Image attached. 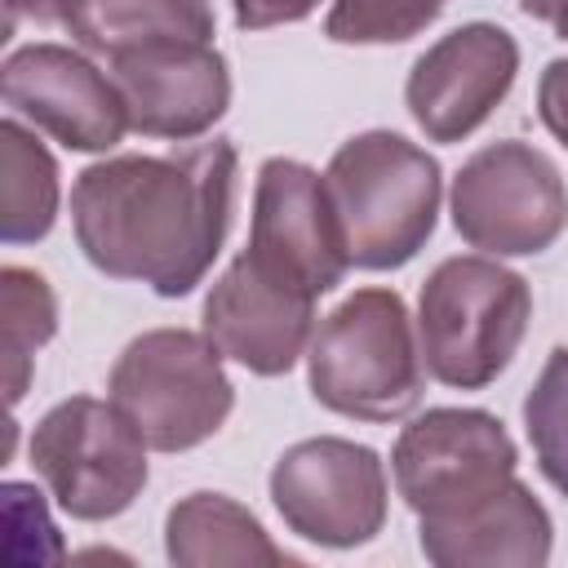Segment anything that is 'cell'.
<instances>
[{
	"instance_id": "obj_1",
	"label": "cell",
	"mask_w": 568,
	"mask_h": 568,
	"mask_svg": "<svg viewBox=\"0 0 568 568\" xmlns=\"http://www.w3.org/2000/svg\"><path fill=\"white\" fill-rule=\"evenodd\" d=\"M235 178L240 155L226 138L164 155H106L71 182L75 244L111 280L186 297L226 244Z\"/></svg>"
},
{
	"instance_id": "obj_2",
	"label": "cell",
	"mask_w": 568,
	"mask_h": 568,
	"mask_svg": "<svg viewBox=\"0 0 568 568\" xmlns=\"http://www.w3.org/2000/svg\"><path fill=\"white\" fill-rule=\"evenodd\" d=\"M324 186L359 271H399L435 235L444 173L439 160L390 129H368L346 138L328 169Z\"/></svg>"
},
{
	"instance_id": "obj_3",
	"label": "cell",
	"mask_w": 568,
	"mask_h": 568,
	"mask_svg": "<svg viewBox=\"0 0 568 568\" xmlns=\"http://www.w3.org/2000/svg\"><path fill=\"white\" fill-rule=\"evenodd\" d=\"M306 386L337 417H408L422 404L426 364L404 297L395 288H355L328 311L306 346Z\"/></svg>"
},
{
	"instance_id": "obj_4",
	"label": "cell",
	"mask_w": 568,
	"mask_h": 568,
	"mask_svg": "<svg viewBox=\"0 0 568 568\" xmlns=\"http://www.w3.org/2000/svg\"><path fill=\"white\" fill-rule=\"evenodd\" d=\"M532 288L519 271L488 253L444 257L417 293L422 364L453 390L493 386L524 346Z\"/></svg>"
},
{
	"instance_id": "obj_5",
	"label": "cell",
	"mask_w": 568,
	"mask_h": 568,
	"mask_svg": "<svg viewBox=\"0 0 568 568\" xmlns=\"http://www.w3.org/2000/svg\"><path fill=\"white\" fill-rule=\"evenodd\" d=\"M222 359L204 328H151L115 355L106 395L155 453H186L213 439L235 408Z\"/></svg>"
},
{
	"instance_id": "obj_6",
	"label": "cell",
	"mask_w": 568,
	"mask_h": 568,
	"mask_svg": "<svg viewBox=\"0 0 568 568\" xmlns=\"http://www.w3.org/2000/svg\"><path fill=\"white\" fill-rule=\"evenodd\" d=\"M31 466L58 510L84 524L124 515L146 488V439L106 395H71L31 430Z\"/></svg>"
},
{
	"instance_id": "obj_7",
	"label": "cell",
	"mask_w": 568,
	"mask_h": 568,
	"mask_svg": "<svg viewBox=\"0 0 568 568\" xmlns=\"http://www.w3.org/2000/svg\"><path fill=\"white\" fill-rule=\"evenodd\" d=\"M448 213L470 248L488 257H532L568 231V182L546 151L501 138L457 169Z\"/></svg>"
},
{
	"instance_id": "obj_8",
	"label": "cell",
	"mask_w": 568,
	"mask_h": 568,
	"mask_svg": "<svg viewBox=\"0 0 568 568\" xmlns=\"http://www.w3.org/2000/svg\"><path fill=\"white\" fill-rule=\"evenodd\" d=\"M519 466V448L488 408H426L395 448V493L417 519H457L497 497Z\"/></svg>"
},
{
	"instance_id": "obj_9",
	"label": "cell",
	"mask_w": 568,
	"mask_h": 568,
	"mask_svg": "<svg viewBox=\"0 0 568 568\" xmlns=\"http://www.w3.org/2000/svg\"><path fill=\"white\" fill-rule=\"evenodd\" d=\"M386 462L342 435L297 439L271 466V506L284 528L328 550L368 546L386 528Z\"/></svg>"
},
{
	"instance_id": "obj_10",
	"label": "cell",
	"mask_w": 568,
	"mask_h": 568,
	"mask_svg": "<svg viewBox=\"0 0 568 568\" xmlns=\"http://www.w3.org/2000/svg\"><path fill=\"white\" fill-rule=\"evenodd\" d=\"M0 93L9 115L49 133L67 151H111L129 133V106L111 71L89 53L53 40L22 44L4 58Z\"/></svg>"
},
{
	"instance_id": "obj_11",
	"label": "cell",
	"mask_w": 568,
	"mask_h": 568,
	"mask_svg": "<svg viewBox=\"0 0 568 568\" xmlns=\"http://www.w3.org/2000/svg\"><path fill=\"white\" fill-rule=\"evenodd\" d=\"M244 253L315 297L333 293L351 271V253L324 173L288 155L262 160L253 182V222Z\"/></svg>"
},
{
	"instance_id": "obj_12",
	"label": "cell",
	"mask_w": 568,
	"mask_h": 568,
	"mask_svg": "<svg viewBox=\"0 0 568 568\" xmlns=\"http://www.w3.org/2000/svg\"><path fill=\"white\" fill-rule=\"evenodd\" d=\"M515 75V36L497 22H462L413 62L404 106L430 142H466L506 102Z\"/></svg>"
},
{
	"instance_id": "obj_13",
	"label": "cell",
	"mask_w": 568,
	"mask_h": 568,
	"mask_svg": "<svg viewBox=\"0 0 568 568\" xmlns=\"http://www.w3.org/2000/svg\"><path fill=\"white\" fill-rule=\"evenodd\" d=\"M106 67L142 138H204L231 106V67L213 40H151L111 53Z\"/></svg>"
},
{
	"instance_id": "obj_14",
	"label": "cell",
	"mask_w": 568,
	"mask_h": 568,
	"mask_svg": "<svg viewBox=\"0 0 568 568\" xmlns=\"http://www.w3.org/2000/svg\"><path fill=\"white\" fill-rule=\"evenodd\" d=\"M315 302V293L280 280L240 248L213 280L200 328L231 364L257 377H284L311 346Z\"/></svg>"
},
{
	"instance_id": "obj_15",
	"label": "cell",
	"mask_w": 568,
	"mask_h": 568,
	"mask_svg": "<svg viewBox=\"0 0 568 568\" xmlns=\"http://www.w3.org/2000/svg\"><path fill=\"white\" fill-rule=\"evenodd\" d=\"M417 546L435 568H541L555 546V524L515 475L497 497L457 519H417Z\"/></svg>"
},
{
	"instance_id": "obj_16",
	"label": "cell",
	"mask_w": 568,
	"mask_h": 568,
	"mask_svg": "<svg viewBox=\"0 0 568 568\" xmlns=\"http://www.w3.org/2000/svg\"><path fill=\"white\" fill-rule=\"evenodd\" d=\"M164 555L182 568L213 564H288L248 506L226 493H191L164 515Z\"/></svg>"
},
{
	"instance_id": "obj_17",
	"label": "cell",
	"mask_w": 568,
	"mask_h": 568,
	"mask_svg": "<svg viewBox=\"0 0 568 568\" xmlns=\"http://www.w3.org/2000/svg\"><path fill=\"white\" fill-rule=\"evenodd\" d=\"M58 160L53 151L27 129L18 115L0 124V240L4 244H36L58 222Z\"/></svg>"
},
{
	"instance_id": "obj_18",
	"label": "cell",
	"mask_w": 568,
	"mask_h": 568,
	"mask_svg": "<svg viewBox=\"0 0 568 568\" xmlns=\"http://www.w3.org/2000/svg\"><path fill=\"white\" fill-rule=\"evenodd\" d=\"M71 36L89 53H120L151 40H213L217 18L209 0H84Z\"/></svg>"
},
{
	"instance_id": "obj_19",
	"label": "cell",
	"mask_w": 568,
	"mask_h": 568,
	"mask_svg": "<svg viewBox=\"0 0 568 568\" xmlns=\"http://www.w3.org/2000/svg\"><path fill=\"white\" fill-rule=\"evenodd\" d=\"M58 333V297L49 280L31 266L0 271V342H4V390L9 408L22 404L36 351L49 346Z\"/></svg>"
},
{
	"instance_id": "obj_20",
	"label": "cell",
	"mask_w": 568,
	"mask_h": 568,
	"mask_svg": "<svg viewBox=\"0 0 568 568\" xmlns=\"http://www.w3.org/2000/svg\"><path fill=\"white\" fill-rule=\"evenodd\" d=\"M524 430L546 484L568 497V346H555L524 395Z\"/></svg>"
},
{
	"instance_id": "obj_21",
	"label": "cell",
	"mask_w": 568,
	"mask_h": 568,
	"mask_svg": "<svg viewBox=\"0 0 568 568\" xmlns=\"http://www.w3.org/2000/svg\"><path fill=\"white\" fill-rule=\"evenodd\" d=\"M448 0H333L324 36L333 44H404L422 36Z\"/></svg>"
},
{
	"instance_id": "obj_22",
	"label": "cell",
	"mask_w": 568,
	"mask_h": 568,
	"mask_svg": "<svg viewBox=\"0 0 568 568\" xmlns=\"http://www.w3.org/2000/svg\"><path fill=\"white\" fill-rule=\"evenodd\" d=\"M537 115L550 138L568 151V58H550L537 80Z\"/></svg>"
},
{
	"instance_id": "obj_23",
	"label": "cell",
	"mask_w": 568,
	"mask_h": 568,
	"mask_svg": "<svg viewBox=\"0 0 568 568\" xmlns=\"http://www.w3.org/2000/svg\"><path fill=\"white\" fill-rule=\"evenodd\" d=\"M320 4L324 0H231V13L240 31H266V27H288L311 18Z\"/></svg>"
},
{
	"instance_id": "obj_24",
	"label": "cell",
	"mask_w": 568,
	"mask_h": 568,
	"mask_svg": "<svg viewBox=\"0 0 568 568\" xmlns=\"http://www.w3.org/2000/svg\"><path fill=\"white\" fill-rule=\"evenodd\" d=\"M84 0H4V36H13L22 22H36V27H67L75 22Z\"/></svg>"
},
{
	"instance_id": "obj_25",
	"label": "cell",
	"mask_w": 568,
	"mask_h": 568,
	"mask_svg": "<svg viewBox=\"0 0 568 568\" xmlns=\"http://www.w3.org/2000/svg\"><path fill=\"white\" fill-rule=\"evenodd\" d=\"M519 9H524L528 18H537V22H550L555 9H559V0H519Z\"/></svg>"
},
{
	"instance_id": "obj_26",
	"label": "cell",
	"mask_w": 568,
	"mask_h": 568,
	"mask_svg": "<svg viewBox=\"0 0 568 568\" xmlns=\"http://www.w3.org/2000/svg\"><path fill=\"white\" fill-rule=\"evenodd\" d=\"M550 27H555V36H559V40H568V0H559V9H555V18H550Z\"/></svg>"
}]
</instances>
